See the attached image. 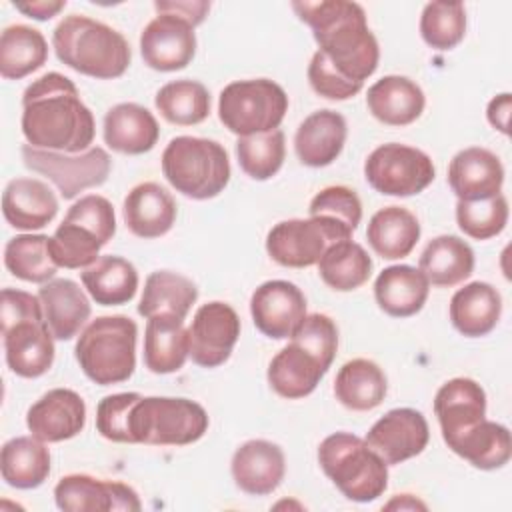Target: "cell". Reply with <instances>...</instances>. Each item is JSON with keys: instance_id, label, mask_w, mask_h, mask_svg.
Returning <instances> with one entry per match:
<instances>
[{"instance_id": "1", "label": "cell", "mask_w": 512, "mask_h": 512, "mask_svg": "<svg viewBox=\"0 0 512 512\" xmlns=\"http://www.w3.org/2000/svg\"><path fill=\"white\" fill-rule=\"evenodd\" d=\"M22 134L34 148L78 154L92 148L94 116L82 102L76 84L60 74L46 72L22 94Z\"/></svg>"}, {"instance_id": "2", "label": "cell", "mask_w": 512, "mask_h": 512, "mask_svg": "<svg viewBox=\"0 0 512 512\" xmlns=\"http://www.w3.org/2000/svg\"><path fill=\"white\" fill-rule=\"evenodd\" d=\"M292 10L312 28L318 50L340 74L364 84L376 72L380 48L360 4L350 0L292 2Z\"/></svg>"}, {"instance_id": "3", "label": "cell", "mask_w": 512, "mask_h": 512, "mask_svg": "<svg viewBox=\"0 0 512 512\" xmlns=\"http://www.w3.org/2000/svg\"><path fill=\"white\" fill-rule=\"evenodd\" d=\"M52 46L62 64L100 80L122 76L132 60L130 44L116 28L84 14L64 16L52 32Z\"/></svg>"}, {"instance_id": "4", "label": "cell", "mask_w": 512, "mask_h": 512, "mask_svg": "<svg viewBox=\"0 0 512 512\" xmlns=\"http://www.w3.org/2000/svg\"><path fill=\"white\" fill-rule=\"evenodd\" d=\"M0 324L8 368L22 378H38L52 368L54 336L44 320L38 296L4 288L0 294Z\"/></svg>"}, {"instance_id": "5", "label": "cell", "mask_w": 512, "mask_h": 512, "mask_svg": "<svg viewBox=\"0 0 512 512\" xmlns=\"http://www.w3.org/2000/svg\"><path fill=\"white\" fill-rule=\"evenodd\" d=\"M136 322L128 316H98L78 336L74 356L82 372L100 386L126 382L136 368Z\"/></svg>"}, {"instance_id": "6", "label": "cell", "mask_w": 512, "mask_h": 512, "mask_svg": "<svg viewBox=\"0 0 512 512\" xmlns=\"http://www.w3.org/2000/svg\"><path fill=\"white\" fill-rule=\"evenodd\" d=\"M162 172L176 192L192 200H208L230 182V160L216 140L176 136L162 152Z\"/></svg>"}, {"instance_id": "7", "label": "cell", "mask_w": 512, "mask_h": 512, "mask_svg": "<svg viewBox=\"0 0 512 512\" xmlns=\"http://www.w3.org/2000/svg\"><path fill=\"white\" fill-rule=\"evenodd\" d=\"M318 462L332 484L352 502H372L388 486V464L356 434L326 436L318 446Z\"/></svg>"}, {"instance_id": "8", "label": "cell", "mask_w": 512, "mask_h": 512, "mask_svg": "<svg viewBox=\"0 0 512 512\" xmlns=\"http://www.w3.org/2000/svg\"><path fill=\"white\" fill-rule=\"evenodd\" d=\"M208 424V412L188 398L140 394L128 414L130 444L186 446L198 442Z\"/></svg>"}, {"instance_id": "9", "label": "cell", "mask_w": 512, "mask_h": 512, "mask_svg": "<svg viewBox=\"0 0 512 512\" xmlns=\"http://www.w3.org/2000/svg\"><path fill=\"white\" fill-rule=\"evenodd\" d=\"M286 112L284 88L268 78L230 82L218 98V118L238 138L278 130Z\"/></svg>"}, {"instance_id": "10", "label": "cell", "mask_w": 512, "mask_h": 512, "mask_svg": "<svg viewBox=\"0 0 512 512\" xmlns=\"http://www.w3.org/2000/svg\"><path fill=\"white\" fill-rule=\"evenodd\" d=\"M20 152L24 166L46 176L64 200H72L88 188L102 186L112 170V158L100 146H92L78 154H66L24 144Z\"/></svg>"}, {"instance_id": "11", "label": "cell", "mask_w": 512, "mask_h": 512, "mask_svg": "<svg viewBox=\"0 0 512 512\" xmlns=\"http://www.w3.org/2000/svg\"><path fill=\"white\" fill-rule=\"evenodd\" d=\"M436 176L432 158L420 148L388 142L372 150L364 162L366 182L384 196H414Z\"/></svg>"}, {"instance_id": "12", "label": "cell", "mask_w": 512, "mask_h": 512, "mask_svg": "<svg viewBox=\"0 0 512 512\" xmlns=\"http://www.w3.org/2000/svg\"><path fill=\"white\" fill-rule=\"evenodd\" d=\"M340 240H350V236L322 218H292L272 226L266 236V252L280 266L308 268L318 264L326 248Z\"/></svg>"}, {"instance_id": "13", "label": "cell", "mask_w": 512, "mask_h": 512, "mask_svg": "<svg viewBox=\"0 0 512 512\" xmlns=\"http://www.w3.org/2000/svg\"><path fill=\"white\" fill-rule=\"evenodd\" d=\"M238 336L240 318L230 304H202L188 326V358L202 368H216L230 358Z\"/></svg>"}, {"instance_id": "14", "label": "cell", "mask_w": 512, "mask_h": 512, "mask_svg": "<svg viewBox=\"0 0 512 512\" xmlns=\"http://www.w3.org/2000/svg\"><path fill=\"white\" fill-rule=\"evenodd\" d=\"M140 54L144 64L158 72L186 68L196 54L194 26L176 14L158 12L140 34Z\"/></svg>"}, {"instance_id": "15", "label": "cell", "mask_w": 512, "mask_h": 512, "mask_svg": "<svg viewBox=\"0 0 512 512\" xmlns=\"http://www.w3.org/2000/svg\"><path fill=\"white\" fill-rule=\"evenodd\" d=\"M54 500L68 512H114L140 510L136 490L118 480H102L90 474H66L54 486Z\"/></svg>"}, {"instance_id": "16", "label": "cell", "mask_w": 512, "mask_h": 512, "mask_svg": "<svg viewBox=\"0 0 512 512\" xmlns=\"http://www.w3.org/2000/svg\"><path fill=\"white\" fill-rule=\"evenodd\" d=\"M364 440L388 466H394L424 452L430 428L422 412L394 408L372 424Z\"/></svg>"}, {"instance_id": "17", "label": "cell", "mask_w": 512, "mask_h": 512, "mask_svg": "<svg viewBox=\"0 0 512 512\" xmlns=\"http://www.w3.org/2000/svg\"><path fill=\"white\" fill-rule=\"evenodd\" d=\"M250 314L264 336L284 340L306 318V296L288 280H268L252 292Z\"/></svg>"}, {"instance_id": "18", "label": "cell", "mask_w": 512, "mask_h": 512, "mask_svg": "<svg viewBox=\"0 0 512 512\" xmlns=\"http://www.w3.org/2000/svg\"><path fill=\"white\" fill-rule=\"evenodd\" d=\"M84 424V398L70 388L48 390L26 412V426L30 434L46 444L78 436L84 430Z\"/></svg>"}, {"instance_id": "19", "label": "cell", "mask_w": 512, "mask_h": 512, "mask_svg": "<svg viewBox=\"0 0 512 512\" xmlns=\"http://www.w3.org/2000/svg\"><path fill=\"white\" fill-rule=\"evenodd\" d=\"M332 364L304 342L290 338L268 366L270 388L288 400H298L316 390Z\"/></svg>"}, {"instance_id": "20", "label": "cell", "mask_w": 512, "mask_h": 512, "mask_svg": "<svg viewBox=\"0 0 512 512\" xmlns=\"http://www.w3.org/2000/svg\"><path fill=\"white\" fill-rule=\"evenodd\" d=\"M234 484L250 496L272 494L284 480L286 458L278 444L270 440H248L232 456Z\"/></svg>"}, {"instance_id": "21", "label": "cell", "mask_w": 512, "mask_h": 512, "mask_svg": "<svg viewBox=\"0 0 512 512\" xmlns=\"http://www.w3.org/2000/svg\"><path fill=\"white\" fill-rule=\"evenodd\" d=\"M434 414L448 444L486 418V392L472 378H452L438 388Z\"/></svg>"}, {"instance_id": "22", "label": "cell", "mask_w": 512, "mask_h": 512, "mask_svg": "<svg viewBox=\"0 0 512 512\" xmlns=\"http://www.w3.org/2000/svg\"><path fill=\"white\" fill-rule=\"evenodd\" d=\"M448 184L458 200H482L502 192L504 166L488 148L470 146L448 164Z\"/></svg>"}, {"instance_id": "23", "label": "cell", "mask_w": 512, "mask_h": 512, "mask_svg": "<svg viewBox=\"0 0 512 512\" xmlns=\"http://www.w3.org/2000/svg\"><path fill=\"white\" fill-rule=\"evenodd\" d=\"M126 228L144 240L160 238L176 222V202L158 182L136 184L122 204Z\"/></svg>"}, {"instance_id": "24", "label": "cell", "mask_w": 512, "mask_h": 512, "mask_svg": "<svg viewBox=\"0 0 512 512\" xmlns=\"http://www.w3.org/2000/svg\"><path fill=\"white\" fill-rule=\"evenodd\" d=\"M348 126L340 112L324 108L306 116L296 134L294 150L298 160L310 168H322L332 164L346 142Z\"/></svg>"}, {"instance_id": "25", "label": "cell", "mask_w": 512, "mask_h": 512, "mask_svg": "<svg viewBox=\"0 0 512 512\" xmlns=\"http://www.w3.org/2000/svg\"><path fill=\"white\" fill-rule=\"evenodd\" d=\"M2 214L16 230H40L58 214V198L42 180L14 178L4 188Z\"/></svg>"}, {"instance_id": "26", "label": "cell", "mask_w": 512, "mask_h": 512, "mask_svg": "<svg viewBox=\"0 0 512 512\" xmlns=\"http://www.w3.org/2000/svg\"><path fill=\"white\" fill-rule=\"evenodd\" d=\"M38 298L54 340H72L80 330H84L92 308L80 284L70 278H54L42 284Z\"/></svg>"}, {"instance_id": "27", "label": "cell", "mask_w": 512, "mask_h": 512, "mask_svg": "<svg viewBox=\"0 0 512 512\" xmlns=\"http://www.w3.org/2000/svg\"><path fill=\"white\" fill-rule=\"evenodd\" d=\"M158 136L160 126L154 114L136 102H120L104 116V142L120 154L138 156L150 152Z\"/></svg>"}, {"instance_id": "28", "label": "cell", "mask_w": 512, "mask_h": 512, "mask_svg": "<svg viewBox=\"0 0 512 512\" xmlns=\"http://www.w3.org/2000/svg\"><path fill=\"white\" fill-rule=\"evenodd\" d=\"M370 114L388 126H408L420 118L426 106L422 88L398 74L376 80L366 94Z\"/></svg>"}, {"instance_id": "29", "label": "cell", "mask_w": 512, "mask_h": 512, "mask_svg": "<svg viewBox=\"0 0 512 512\" xmlns=\"http://www.w3.org/2000/svg\"><path fill=\"white\" fill-rule=\"evenodd\" d=\"M430 292L428 278L420 268L396 264L384 268L374 282V298L388 316L408 318L418 314Z\"/></svg>"}, {"instance_id": "30", "label": "cell", "mask_w": 512, "mask_h": 512, "mask_svg": "<svg viewBox=\"0 0 512 512\" xmlns=\"http://www.w3.org/2000/svg\"><path fill=\"white\" fill-rule=\"evenodd\" d=\"M502 314V296L488 282H470L458 288L450 300L452 326L466 338L490 334Z\"/></svg>"}, {"instance_id": "31", "label": "cell", "mask_w": 512, "mask_h": 512, "mask_svg": "<svg viewBox=\"0 0 512 512\" xmlns=\"http://www.w3.org/2000/svg\"><path fill=\"white\" fill-rule=\"evenodd\" d=\"M418 268L432 286L450 288L470 278L474 270V252L460 236L442 234L426 244Z\"/></svg>"}, {"instance_id": "32", "label": "cell", "mask_w": 512, "mask_h": 512, "mask_svg": "<svg viewBox=\"0 0 512 512\" xmlns=\"http://www.w3.org/2000/svg\"><path fill=\"white\" fill-rule=\"evenodd\" d=\"M366 238L384 260L406 258L420 240V222L404 206L380 208L368 222Z\"/></svg>"}, {"instance_id": "33", "label": "cell", "mask_w": 512, "mask_h": 512, "mask_svg": "<svg viewBox=\"0 0 512 512\" xmlns=\"http://www.w3.org/2000/svg\"><path fill=\"white\" fill-rule=\"evenodd\" d=\"M388 392L386 374L368 358H352L336 374L334 396L336 400L354 412H368L382 404Z\"/></svg>"}, {"instance_id": "34", "label": "cell", "mask_w": 512, "mask_h": 512, "mask_svg": "<svg viewBox=\"0 0 512 512\" xmlns=\"http://www.w3.org/2000/svg\"><path fill=\"white\" fill-rule=\"evenodd\" d=\"M0 472L8 486L32 490L44 484L50 474V450L36 436H16L4 442Z\"/></svg>"}, {"instance_id": "35", "label": "cell", "mask_w": 512, "mask_h": 512, "mask_svg": "<svg viewBox=\"0 0 512 512\" xmlns=\"http://www.w3.org/2000/svg\"><path fill=\"white\" fill-rule=\"evenodd\" d=\"M80 280L90 298L100 306H120L130 302L138 290V272L122 256H100L80 272Z\"/></svg>"}, {"instance_id": "36", "label": "cell", "mask_w": 512, "mask_h": 512, "mask_svg": "<svg viewBox=\"0 0 512 512\" xmlns=\"http://www.w3.org/2000/svg\"><path fill=\"white\" fill-rule=\"evenodd\" d=\"M198 298L196 284L170 270L152 272L142 288L138 314L146 320L152 316H174L184 320Z\"/></svg>"}, {"instance_id": "37", "label": "cell", "mask_w": 512, "mask_h": 512, "mask_svg": "<svg viewBox=\"0 0 512 512\" xmlns=\"http://www.w3.org/2000/svg\"><path fill=\"white\" fill-rule=\"evenodd\" d=\"M188 358V328L174 316H152L144 332V364L154 374L178 372Z\"/></svg>"}, {"instance_id": "38", "label": "cell", "mask_w": 512, "mask_h": 512, "mask_svg": "<svg viewBox=\"0 0 512 512\" xmlns=\"http://www.w3.org/2000/svg\"><path fill=\"white\" fill-rule=\"evenodd\" d=\"M454 454L480 470H496L508 464L512 456L510 432L504 424L482 420L452 442L446 444Z\"/></svg>"}, {"instance_id": "39", "label": "cell", "mask_w": 512, "mask_h": 512, "mask_svg": "<svg viewBox=\"0 0 512 512\" xmlns=\"http://www.w3.org/2000/svg\"><path fill=\"white\" fill-rule=\"evenodd\" d=\"M48 42L44 34L26 24H12L0 36V74L20 80L46 64Z\"/></svg>"}, {"instance_id": "40", "label": "cell", "mask_w": 512, "mask_h": 512, "mask_svg": "<svg viewBox=\"0 0 512 512\" xmlns=\"http://www.w3.org/2000/svg\"><path fill=\"white\" fill-rule=\"evenodd\" d=\"M318 274L332 290L352 292L368 282L372 258L358 242L340 240L330 244L318 260Z\"/></svg>"}, {"instance_id": "41", "label": "cell", "mask_w": 512, "mask_h": 512, "mask_svg": "<svg viewBox=\"0 0 512 512\" xmlns=\"http://www.w3.org/2000/svg\"><path fill=\"white\" fill-rule=\"evenodd\" d=\"M4 266L12 276L34 284L54 280L60 268L50 254V236L46 234H20L10 238L4 248Z\"/></svg>"}, {"instance_id": "42", "label": "cell", "mask_w": 512, "mask_h": 512, "mask_svg": "<svg viewBox=\"0 0 512 512\" xmlns=\"http://www.w3.org/2000/svg\"><path fill=\"white\" fill-rule=\"evenodd\" d=\"M154 104L166 122L176 126H192L208 118L210 92L198 80H172L156 92Z\"/></svg>"}, {"instance_id": "43", "label": "cell", "mask_w": 512, "mask_h": 512, "mask_svg": "<svg viewBox=\"0 0 512 512\" xmlns=\"http://www.w3.org/2000/svg\"><path fill=\"white\" fill-rule=\"evenodd\" d=\"M236 156L246 176L252 180H270L284 164V132L278 128L272 132L240 136L236 142Z\"/></svg>"}, {"instance_id": "44", "label": "cell", "mask_w": 512, "mask_h": 512, "mask_svg": "<svg viewBox=\"0 0 512 512\" xmlns=\"http://www.w3.org/2000/svg\"><path fill=\"white\" fill-rule=\"evenodd\" d=\"M106 244L88 228L62 220V224L50 236V254L62 268L84 270L100 258V248Z\"/></svg>"}, {"instance_id": "45", "label": "cell", "mask_w": 512, "mask_h": 512, "mask_svg": "<svg viewBox=\"0 0 512 512\" xmlns=\"http://www.w3.org/2000/svg\"><path fill=\"white\" fill-rule=\"evenodd\" d=\"M466 34V8L462 2H428L420 16V36L434 50H450Z\"/></svg>"}, {"instance_id": "46", "label": "cell", "mask_w": 512, "mask_h": 512, "mask_svg": "<svg viewBox=\"0 0 512 512\" xmlns=\"http://www.w3.org/2000/svg\"><path fill=\"white\" fill-rule=\"evenodd\" d=\"M456 222L458 228L474 240L494 238L506 228L508 200L502 192L482 200H458Z\"/></svg>"}, {"instance_id": "47", "label": "cell", "mask_w": 512, "mask_h": 512, "mask_svg": "<svg viewBox=\"0 0 512 512\" xmlns=\"http://www.w3.org/2000/svg\"><path fill=\"white\" fill-rule=\"evenodd\" d=\"M308 212L312 218H322L352 238L362 220V202L348 186H326L310 200Z\"/></svg>"}, {"instance_id": "48", "label": "cell", "mask_w": 512, "mask_h": 512, "mask_svg": "<svg viewBox=\"0 0 512 512\" xmlns=\"http://www.w3.org/2000/svg\"><path fill=\"white\" fill-rule=\"evenodd\" d=\"M64 220H70V222H76V224L88 228L104 244H108L112 240V236L116 234L114 206L110 204L108 198H104L100 194H88V196H82L80 200H76L68 208Z\"/></svg>"}, {"instance_id": "49", "label": "cell", "mask_w": 512, "mask_h": 512, "mask_svg": "<svg viewBox=\"0 0 512 512\" xmlns=\"http://www.w3.org/2000/svg\"><path fill=\"white\" fill-rule=\"evenodd\" d=\"M140 398L138 392H118L104 396L96 406V430L110 442L130 444L128 414Z\"/></svg>"}, {"instance_id": "50", "label": "cell", "mask_w": 512, "mask_h": 512, "mask_svg": "<svg viewBox=\"0 0 512 512\" xmlns=\"http://www.w3.org/2000/svg\"><path fill=\"white\" fill-rule=\"evenodd\" d=\"M308 82L318 96L328 100H348L356 96L364 86L340 74L320 50L314 52L308 64Z\"/></svg>"}, {"instance_id": "51", "label": "cell", "mask_w": 512, "mask_h": 512, "mask_svg": "<svg viewBox=\"0 0 512 512\" xmlns=\"http://www.w3.org/2000/svg\"><path fill=\"white\" fill-rule=\"evenodd\" d=\"M154 8L156 12H166V14H176L184 20H188L194 28L198 24L204 22L206 14L210 12V2L206 0H172V2H154Z\"/></svg>"}, {"instance_id": "52", "label": "cell", "mask_w": 512, "mask_h": 512, "mask_svg": "<svg viewBox=\"0 0 512 512\" xmlns=\"http://www.w3.org/2000/svg\"><path fill=\"white\" fill-rule=\"evenodd\" d=\"M510 110H512V96H510L508 92L494 96V98L488 102V108H486V118H488V122H490L498 132H502L504 136L510 134Z\"/></svg>"}, {"instance_id": "53", "label": "cell", "mask_w": 512, "mask_h": 512, "mask_svg": "<svg viewBox=\"0 0 512 512\" xmlns=\"http://www.w3.org/2000/svg\"><path fill=\"white\" fill-rule=\"evenodd\" d=\"M64 6H66L64 0H38V2H18V4H14V8L18 12H22L28 18H34V20H50L60 10H64Z\"/></svg>"}, {"instance_id": "54", "label": "cell", "mask_w": 512, "mask_h": 512, "mask_svg": "<svg viewBox=\"0 0 512 512\" xmlns=\"http://www.w3.org/2000/svg\"><path fill=\"white\" fill-rule=\"evenodd\" d=\"M386 510H426V504L420 502L414 494H396L388 504Z\"/></svg>"}]
</instances>
